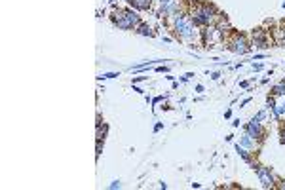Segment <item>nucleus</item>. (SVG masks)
Returning a JSON list of instances; mask_svg holds the SVG:
<instances>
[{"label":"nucleus","instance_id":"7","mask_svg":"<svg viewBox=\"0 0 285 190\" xmlns=\"http://www.w3.org/2000/svg\"><path fill=\"white\" fill-rule=\"evenodd\" d=\"M240 145H243V147L247 148V150H251L253 154H257V152L261 150V141H259V139H255L253 135H249L247 131H245V135L241 137Z\"/></svg>","mask_w":285,"mask_h":190},{"label":"nucleus","instance_id":"21","mask_svg":"<svg viewBox=\"0 0 285 190\" xmlns=\"http://www.w3.org/2000/svg\"><path fill=\"white\" fill-rule=\"evenodd\" d=\"M253 69H255V70H263V65H261V63H253Z\"/></svg>","mask_w":285,"mask_h":190},{"label":"nucleus","instance_id":"10","mask_svg":"<svg viewBox=\"0 0 285 190\" xmlns=\"http://www.w3.org/2000/svg\"><path fill=\"white\" fill-rule=\"evenodd\" d=\"M107 133H109V126H107V124L95 126V141H105Z\"/></svg>","mask_w":285,"mask_h":190},{"label":"nucleus","instance_id":"8","mask_svg":"<svg viewBox=\"0 0 285 190\" xmlns=\"http://www.w3.org/2000/svg\"><path fill=\"white\" fill-rule=\"evenodd\" d=\"M152 0H133L132 6L133 10H137V12H147V10H152Z\"/></svg>","mask_w":285,"mask_h":190},{"label":"nucleus","instance_id":"22","mask_svg":"<svg viewBox=\"0 0 285 190\" xmlns=\"http://www.w3.org/2000/svg\"><path fill=\"white\" fill-rule=\"evenodd\" d=\"M162 127H164V124H162V122H158V124H156V126H154V131H160V129H162Z\"/></svg>","mask_w":285,"mask_h":190},{"label":"nucleus","instance_id":"15","mask_svg":"<svg viewBox=\"0 0 285 190\" xmlns=\"http://www.w3.org/2000/svg\"><path fill=\"white\" fill-rule=\"evenodd\" d=\"M266 36V33H264V29L261 27H257V29H253V38H264Z\"/></svg>","mask_w":285,"mask_h":190},{"label":"nucleus","instance_id":"20","mask_svg":"<svg viewBox=\"0 0 285 190\" xmlns=\"http://www.w3.org/2000/svg\"><path fill=\"white\" fill-rule=\"evenodd\" d=\"M143 80H147V76H137V78H133V84H137V82H143Z\"/></svg>","mask_w":285,"mask_h":190},{"label":"nucleus","instance_id":"16","mask_svg":"<svg viewBox=\"0 0 285 190\" xmlns=\"http://www.w3.org/2000/svg\"><path fill=\"white\" fill-rule=\"evenodd\" d=\"M101 152H103V141H97V147H95V156L99 158V156H101Z\"/></svg>","mask_w":285,"mask_h":190},{"label":"nucleus","instance_id":"23","mask_svg":"<svg viewBox=\"0 0 285 190\" xmlns=\"http://www.w3.org/2000/svg\"><path fill=\"white\" fill-rule=\"evenodd\" d=\"M211 78H213V80H219V78H220V72H213V74H211Z\"/></svg>","mask_w":285,"mask_h":190},{"label":"nucleus","instance_id":"26","mask_svg":"<svg viewBox=\"0 0 285 190\" xmlns=\"http://www.w3.org/2000/svg\"><path fill=\"white\" fill-rule=\"evenodd\" d=\"M168 2H171V0H160V2H158V4H160V6H162V4H168Z\"/></svg>","mask_w":285,"mask_h":190},{"label":"nucleus","instance_id":"1","mask_svg":"<svg viewBox=\"0 0 285 190\" xmlns=\"http://www.w3.org/2000/svg\"><path fill=\"white\" fill-rule=\"evenodd\" d=\"M179 12H186L184 0H171V2L162 4V6L156 4V17L166 19V17H169V16H173V14H179Z\"/></svg>","mask_w":285,"mask_h":190},{"label":"nucleus","instance_id":"12","mask_svg":"<svg viewBox=\"0 0 285 190\" xmlns=\"http://www.w3.org/2000/svg\"><path fill=\"white\" fill-rule=\"evenodd\" d=\"M272 95L276 97H285V82H280L272 87Z\"/></svg>","mask_w":285,"mask_h":190},{"label":"nucleus","instance_id":"17","mask_svg":"<svg viewBox=\"0 0 285 190\" xmlns=\"http://www.w3.org/2000/svg\"><path fill=\"white\" fill-rule=\"evenodd\" d=\"M156 70H158V72H169V67H166V65H156Z\"/></svg>","mask_w":285,"mask_h":190},{"label":"nucleus","instance_id":"27","mask_svg":"<svg viewBox=\"0 0 285 190\" xmlns=\"http://www.w3.org/2000/svg\"><path fill=\"white\" fill-rule=\"evenodd\" d=\"M124 2H128V4H132V2H133V0H124Z\"/></svg>","mask_w":285,"mask_h":190},{"label":"nucleus","instance_id":"14","mask_svg":"<svg viewBox=\"0 0 285 190\" xmlns=\"http://www.w3.org/2000/svg\"><path fill=\"white\" fill-rule=\"evenodd\" d=\"M116 76H120L118 72H103L101 76H97V80H109V78H116Z\"/></svg>","mask_w":285,"mask_h":190},{"label":"nucleus","instance_id":"5","mask_svg":"<svg viewBox=\"0 0 285 190\" xmlns=\"http://www.w3.org/2000/svg\"><path fill=\"white\" fill-rule=\"evenodd\" d=\"M219 10H217V6L215 4H211V2H201V21L205 27H211V25H215L217 19H219Z\"/></svg>","mask_w":285,"mask_h":190},{"label":"nucleus","instance_id":"9","mask_svg":"<svg viewBox=\"0 0 285 190\" xmlns=\"http://www.w3.org/2000/svg\"><path fill=\"white\" fill-rule=\"evenodd\" d=\"M135 33H137V35H141V36H154L152 27H151L149 23H141V25L135 29Z\"/></svg>","mask_w":285,"mask_h":190},{"label":"nucleus","instance_id":"28","mask_svg":"<svg viewBox=\"0 0 285 190\" xmlns=\"http://www.w3.org/2000/svg\"><path fill=\"white\" fill-rule=\"evenodd\" d=\"M152 2H154V4H158V2H160V0H152Z\"/></svg>","mask_w":285,"mask_h":190},{"label":"nucleus","instance_id":"24","mask_svg":"<svg viewBox=\"0 0 285 190\" xmlns=\"http://www.w3.org/2000/svg\"><path fill=\"white\" fill-rule=\"evenodd\" d=\"M264 57H266L264 53H257V55H255V59H264Z\"/></svg>","mask_w":285,"mask_h":190},{"label":"nucleus","instance_id":"30","mask_svg":"<svg viewBox=\"0 0 285 190\" xmlns=\"http://www.w3.org/2000/svg\"><path fill=\"white\" fill-rule=\"evenodd\" d=\"M284 82H285V80H284Z\"/></svg>","mask_w":285,"mask_h":190},{"label":"nucleus","instance_id":"29","mask_svg":"<svg viewBox=\"0 0 285 190\" xmlns=\"http://www.w3.org/2000/svg\"><path fill=\"white\" fill-rule=\"evenodd\" d=\"M282 8H284V10H285V2H284V4H282Z\"/></svg>","mask_w":285,"mask_h":190},{"label":"nucleus","instance_id":"6","mask_svg":"<svg viewBox=\"0 0 285 190\" xmlns=\"http://www.w3.org/2000/svg\"><path fill=\"white\" fill-rule=\"evenodd\" d=\"M245 131H247L249 135H253L255 139H259L261 143H263L264 137H266V129H264L263 122H259L257 118H251V122H247V126H245Z\"/></svg>","mask_w":285,"mask_h":190},{"label":"nucleus","instance_id":"25","mask_svg":"<svg viewBox=\"0 0 285 190\" xmlns=\"http://www.w3.org/2000/svg\"><path fill=\"white\" fill-rule=\"evenodd\" d=\"M240 87H249V82H240Z\"/></svg>","mask_w":285,"mask_h":190},{"label":"nucleus","instance_id":"13","mask_svg":"<svg viewBox=\"0 0 285 190\" xmlns=\"http://www.w3.org/2000/svg\"><path fill=\"white\" fill-rule=\"evenodd\" d=\"M268 110H270V106H266V108H263V110H261V112H257V114H255V116H253V118H257V120H259V122H264V120H266V118H268Z\"/></svg>","mask_w":285,"mask_h":190},{"label":"nucleus","instance_id":"19","mask_svg":"<svg viewBox=\"0 0 285 190\" xmlns=\"http://www.w3.org/2000/svg\"><path fill=\"white\" fill-rule=\"evenodd\" d=\"M276 189L285 190V181H278V185H276Z\"/></svg>","mask_w":285,"mask_h":190},{"label":"nucleus","instance_id":"11","mask_svg":"<svg viewBox=\"0 0 285 190\" xmlns=\"http://www.w3.org/2000/svg\"><path fill=\"white\" fill-rule=\"evenodd\" d=\"M253 48H257V50H264V48H270V42H268V38L264 36V38H253V42H251Z\"/></svg>","mask_w":285,"mask_h":190},{"label":"nucleus","instance_id":"18","mask_svg":"<svg viewBox=\"0 0 285 190\" xmlns=\"http://www.w3.org/2000/svg\"><path fill=\"white\" fill-rule=\"evenodd\" d=\"M120 187H122V183H120V181H112V183L109 185L110 190H116V189H120Z\"/></svg>","mask_w":285,"mask_h":190},{"label":"nucleus","instance_id":"4","mask_svg":"<svg viewBox=\"0 0 285 190\" xmlns=\"http://www.w3.org/2000/svg\"><path fill=\"white\" fill-rule=\"evenodd\" d=\"M253 169H255V173H257V177H259L263 189H274V187L278 185V177L274 175V171L270 168H266V166H257V168H253Z\"/></svg>","mask_w":285,"mask_h":190},{"label":"nucleus","instance_id":"2","mask_svg":"<svg viewBox=\"0 0 285 190\" xmlns=\"http://www.w3.org/2000/svg\"><path fill=\"white\" fill-rule=\"evenodd\" d=\"M141 16H139V12L137 10H130V8H126V14H124V17L122 19H118V21L114 23L118 29H122V31H135L139 25H141Z\"/></svg>","mask_w":285,"mask_h":190},{"label":"nucleus","instance_id":"3","mask_svg":"<svg viewBox=\"0 0 285 190\" xmlns=\"http://www.w3.org/2000/svg\"><path fill=\"white\" fill-rule=\"evenodd\" d=\"M251 48H253V46L247 40V36H245V35H238V33H234L232 38H230V42H228V50L234 52V53H238V55L249 53Z\"/></svg>","mask_w":285,"mask_h":190}]
</instances>
